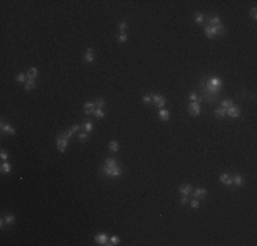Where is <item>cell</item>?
Returning a JSON list of instances; mask_svg holds the SVG:
<instances>
[{"mask_svg": "<svg viewBox=\"0 0 257 246\" xmlns=\"http://www.w3.org/2000/svg\"><path fill=\"white\" fill-rule=\"evenodd\" d=\"M232 184H235L237 188L244 186V178H242V175H232Z\"/></svg>", "mask_w": 257, "mask_h": 246, "instance_id": "17", "label": "cell"}, {"mask_svg": "<svg viewBox=\"0 0 257 246\" xmlns=\"http://www.w3.org/2000/svg\"><path fill=\"white\" fill-rule=\"evenodd\" d=\"M220 182L223 184H227V186H230L231 188L232 186V175L231 174H222V175L219 176Z\"/></svg>", "mask_w": 257, "mask_h": 246, "instance_id": "12", "label": "cell"}, {"mask_svg": "<svg viewBox=\"0 0 257 246\" xmlns=\"http://www.w3.org/2000/svg\"><path fill=\"white\" fill-rule=\"evenodd\" d=\"M250 16L254 19V21H256V18H257V8H256V7H253V8L250 10Z\"/></svg>", "mask_w": 257, "mask_h": 246, "instance_id": "39", "label": "cell"}, {"mask_svg": "<svg viewBox=\"0 0 257 246\" xmlns=\"http://www.w3.org/2000/svg\"><path fill=\"white\" fill-rule=\"evenodd\" d=\"M0 157H1L3 160H7V159H8V153H7L6 151H1V152H0Z\"/></svg>", "mask_w": 257, "mask_h": 246, "instance_id": "41", "label": "cell"}, {"mask_svg": "<svg viewBox=\"0 0 257 246\" xmlns=\"http://www.w3.org/2000/svg\"><path fill=\"white\" fill-rule=\"evenodd\" d=\"M34 88H36V81L34 80H28L25 82V90L30 92V90H33Z\"/></svg>", "mask_w": 257, "mask_h": 246, "instance_id": "23", "label": "cell"}, {"mask_svg": "<svg viewBox=\"0 0 257 246\" xmlns=\"http://www.w3.org/2000/svg\"><path fill=\"white\" fill-rule=\"evenodd\" d=\"M151 101H152L151 96H144V97H142V103H144V104H149Z\"/></svg>", "mask_w": 257, "mask_h": 246, "instance_id": "40", "label": "cell"}, {"mask_svg": "<svg viewBox=\"0 0 257 246\" xmlns=\"http://www.w3.org/2000/svg\"><path fill=\"white\" fill-rule=\"evenodd\" d=\"M198 88L201 92V96L198 97V103L205 101L208 104H212L220 98V94L223 92V81L217 75H212V77L204 75L198 82Z\"/></svg>", "mask_w": 257, "mask_h": 246, "instance_id": "1", "label": "cell"}, {"mask_svg": "<svg viewBox=\"0 0 257 246\" xmlns=\"http://www.w3.org/2000/svg\"><path fill=\"white\" fill-rule=\"evenodd\" d=\"M187 202H189V196H183V194H182V198H181V205L185 206Z\"/></svg>", "mask_w": 257, "mask_h": 246, "instance_id": "37", "label": "cell"}, {"mask_svg": "<svg viewBox=\"0 0 257 246\" xmlns=\"http://www.w3.org/2000/svg\"><path fill=\"white\" fill-rule=\"evenodd\" d=\"M204 33L208 38H214V37H222L226 34V28L224 25H217V26H205Z\"/></svg>", "mask_w": 257, "mask_h": 246, "instance_id": "3", "label": "cell"}, {"mask_svg": "<svg viewBox=\"0 0 257 246\" xmlns=\"http://www.w3.org/2000/svg\"><path fill=\"white\" fill-rule=\"evenodd\" d=\"M0 170H1V174H8V172L11 171V164L10 163H3Z\"/></svg>", "mask_w": 257, "mask_h": 246, "instance_id": "29", "label": "cell"}, {"mask_svg": "<svg viewBox=\"0 0 257 246\" xmlns=\"http://www.w3.org/2000/svg\"><path fill=\"white\" fill-rule=\"evenodd\" d=\"M151 98H152V101H153V104H155L159 110L164 107V104H166V97H164V96H161V94H151Z\"/></svg>", "mask_w": 257, "mask_h": 246, "instance_id": "6", "label": "cell"}, {"mask_svg": "<svg viewBox=\"0 0 257 246\" xmlns=\"http://www.w3.org/2000/svg\"><path fill=\"white\" fill-rule=\"evenodd\" d=\"M79 129H81V126H79V124H74V126H71V127H70V130H71L73 133H77Z\"/></svg>", "mask_w": 257, "mask_h": 246, "instance_id": "42", "label": "cell"}, {"mask_svg": "<svg viewBox=\"0 0 257 246\" xmlns=\"http://www.w3.org/2000/svg\"><path fill=\"white\" fill-rule=\"evenodd\" d=\"M187 111H189V115H192V116H198L200 112H201L200 103L198 101H192L189 105H187Z\"/></svg>", "mask_w": 257, "mask_h": 246, "instance_id": "4", "label": "cell"}, {"mask_svg": "<svg viewBox=\"0 0 257 246\" xmlns=\"http://www.w3.org/2000/svg\"><path fill=\"white\" fill-rule=\"evenodd\" d=\"M4 220H6V223L8 226H11V224H14V221H15V216L14 215H7L6 218H4Z\"/></svg>", "mask_w": 257, "mask_h": 246, "instance_id": "33", "label": "cell"}, {"mask_svg": "<svg viewBox=\"0 0 257 246\" xmlns=\"http://www.w3.org/2000/svg\"><path fill=\"white\" fill-rule=\"evenodd\" d=\"M127 29H129V23H127L126 21H123V22H121V23H119V26H118L119 33H124Z\"/></svg>", "mask_w": 257, "mask_h": 246, "instance_id": "27", "label": "cell"}, {"mask_svg": "<svg viewBox=\"0 0 257 246\" xmlns=\"http://www.w3.org/2000/svg\"><path fill=\"white\" fill-rule=\"evenodd\" d=\"M84 60L88 62V63H92L94 60V49L90 48V46L86 49V53L84 55Z\"/></svg>", "mask_w": 257, "mask_h": 246, "instance_id": "14", "label": "cell"}, {"mask_svg": "<svg viewBox=\"0 0 257 246\" xmlns=\"http://www.w3.org/2000/svg\"><path fill=\"white\" fill-rule=\"evenodd\" d=\"M15 81L18 83H22V82H25V81H28V77H26V74H18L15 77Z\"/></svg>", "mask_w": 257, "mask_h": 246, "instance_id": "31", "label": "cell"}, {"mask_svg": "<svg viewBox=\"0 0 257 246\" xmlns=\"http://www.w3.org/2000/svg\"><path fill=\"white\" fill-rule=\"evenodd\" d=\"M207 194H208L207 189L198 188V189H196V190L192 193V197H193V198H196V200H202V198H205V197H207Z\"/></svg>", "mask_w": 257, "mask_h": 246, "instance_id": "8", "label": "cell"}, {"mask_svg": "<svg viewBox=\"0 0 257 246\" xmlns=\"http://www.w3.org/2000/svg\"><path fill=\"white\" fill-rule=\"evenodd\" d=\"M215 115H216V118H219V119H223V118L227 116V110H224V108H216L215 110Z\"/></svg>", "mask_w": 257, "mask_h": 246, "instance_id": "20", "label": "cell"}, {"mask_svg": "<svg viewBox=\"0 0 257 246\" xmlns=\"http://www.w3.org/2000/svg\"><path fill=\"white\" fill-rule=\"evenodd\" d=\"M56 146H58V151L60 153H64L68 146V140L63 138L62 135H58V138H56Z\"/></svg>", "mask_w": 257, "mask_h": 246, "instance_id": "5", "label": "cell"}, {"mask_svg": "<svg viewBox=\"0 0 257 246\" xmlns=\"http://www.w3.org/2000/svg\"><path fill=\"white\" fill-rule=\"evenodd\" d=\"M94 110H96V104L94 103H86V104L84 105V112L86 115H90L94 112Z\"/></svg>", "mask_w": 257, "mask_h": 246, "instance_id": "16", "label": "cell"}, {"mask_svg": "<svg viewBox=\"0 0 257 246\" xmlns=\"http://www.w3.org/2000/svg\"><path fill=\"white\" fill-rule=\"evenodd\" d=\"M94 104H96V108H100V110H103V107L106 105V100L100 97V98H97V100H96V103H94Z\"/></svg>", "mask_w": 257, "mask_h": 246, "instance_id": "32", "label": "cell"}, {"mask_svg": "<svg viewBox=\"0 0 257 246\" xmlns=\"http://www.w3.org/2000/svg\"><path fill=\"white\" fill-rule=\"evenodd\" d=\"M127 40H129V36H127L126 32H124V33H119V36H118V43L123 44V43H126Z\"/></svg>", "mask_w": 257, "mask_h": 246, "instance_id": "28", "label": "cell"}, {"mask_svg": "<svg viewBox=\"0 0 257 246\" xmlns=\"http://www.w3.org/2000/svg\"><path fill=\"white\" fill-rule=\"evenodd\" d=\"M73 134L74 133L71 131V130H67V131H63V133H60V135H62L63 138H66V140H70L73 137Z\"/></svg>", "mask_w": 257, "mask_h": 246, "instance_id": "34", "label": "cell"}, {"mask_svg": "<svg viewBox=\"0 0 257 246\" xmlns=\"http://www.w3.org/2000/svg\"><path fill=\"white\" fill-rule=\"evenodd\" d=\"M159 119L163 120V122H168L170 120V112L164 108H160L159 110Z\"/></svg>", "mask_w": 257, "mask_h": 246, "instance_id": "15", "label": "cell"}, {"mask_svg": "<svg viewBox=\"0 0 257 246\" xmlns=\"http://www.w3.org/2000/svg\"><path fill=\"white\" fill-rule=\"evenodd\" d=\"M94 241H96V243L103 245V246H112L111 242H109V239H108V237H107V234H99V235H96V237H94Z\"/></svg>", "mask_w": 257, "mask_h": 246, "instance_id": "7", "label": "cell"}, {"mask_svg": "<svg viewBox=\"0 0 257 246\" xmlns=\"http://www.w3.org/2000/svg\"><path fill=\"white\" fill-rule=\"evenodd\" d=\"M81 129L82 130H85L86 133H90L92 131V129H93V123H92V120H85L82 124H81Z\"/></svg>", "mask_w": 257, "mask_h": 246, "instance_id": "19", "label": "cell"}, {"mask_svg": "<svg viewBox=\"0 0 257 246\" xmlns=\"http://www.w3.org/2000/svg\"><path fill=\"white\" fill-rule=\"evenodd\" d=\"M109 242H111V245H119V242H121V238L116 237V235H114V237H111Z\"/></svg>", "mask_w": 257, "mask_h": 246, "instance_id": "35", "label": "cell"}, {"mask_svg": "<svg viewBox=\"0 0 257 246\" xmlns=\"http://www.w3.org/2000/svg\"><path fill=\"white\" fill-rule=\"evenodd\" d=\"M1 133H7L8 135H14V134H15V129H14L11 124H7V123H4L3 118H1Z\"/></svg>", "mask_w": 257, "mask_h": 246, "instance_id": "11", "label": "cell"}, {"mask_svg": "<svg viewBox=\"0 0 257 246\" xmlns=\"http://www.w3.org/2000/svg\"><path fill=\"white\" fill-rule=\"evenodd\" d=\"M123 172V168L121 166H116V167H107L103 164L101 167L99 168V174L103 176H112V178H119Z\"/></svg>", "mask_w": 257, "mask_h": 246, "instance_id": "2", "label": "cell"}, {"mask_svg": "<svg viewBox=\"0 0 257 246\" xmlns=\"http://www.w3.org/2000/svg\"><path fill=\"white\" fill-rule=\"evenodd\" d=\"M104 166H107V167H116V166H118V163H116V160H115V159L108 157V159L104 160Z\"/></svg>", "mask_w": 257, "mask_h": 246, "instance_id": "24", "label": "cell"}, {"mask_svg": "<svg viewBox=\"0 0 257 246\" xmlns=\"http://www.w3.org/2000/svg\"><path fill=\"white\" fill-rule=\"evenodd\" d=\"M179 193L183 194V196H192L193 193V186L189 183H185V184H181L179 186Z\"/></svg>", "mask_w": 257, "mask_h": 246, "instance_id": "10", "label": "cell"}, {"mask_svg": "<svg viewBox=\"0 0 257 246\" xmlns=\"http://www.w3.org/2000/svg\"><path fill=\"white\" fill-rule=\"evenodd\" d=\"M194 22L197 25H202L205 23V14H202V12H197L194 16Z\"/></svg>", "mask_w": 257, "mask_h": 246, "instance_id": "21", "label": "cell"}, {"mask_svg": "<svg viewBox=\"0 0 257 246\" xmlns=\"http://www.w3.org/2000/svg\"><path fill=\"white\" fill-rule=\"evenodd\" d=\"M78 140H79L81 142H85V141H88L89 140V133H86L85 130H82V131L78 134Z\"/></svg>", "mask_w": 257, "mask_h": 246, "instance_id": "25", "label": "cell"}, {"mask_svg": "<svg viewBox=\"0 0 257 246\" xmlns=\"http://www.w3.org/2000/svg\"><path fill=\"white\" fill-rule=\"evenodd\" d=\"M205 21H207V26H217V25L222 23V19L219 16H209V18H207V15H205Z\"/></svg>", "mask_w": 257, "mask_h": 246, "instance_id": "13", "label": "cell"}, {"mask_svg": "<svg viewBox=\"0 0 257 246\" xmlns=\"http://www.w3.org/2000/svg\"><path fill=\"white\" fill-rule=\"evenodd\" d=\"M119 148H121V145H119L118 141H111L109 142V149H111V152H118Z\"/></svg>", "mask_w": 257, "mask_h": 246, "instance_id": "26", "label": "cell"}, {"mask_svg": "<svg viewBox=\"0 0 257 246\" xmlns=\"http://www.w3.org/2000/svg\"><path fill=\"white\" fill-rule=\"evenodd\" d=\"M189 98H190V101H198V96H197V93H194V92L190 93Z\"/></svg>", "mask_w": 257, "mask_h": 246, "instance_id": "38", "label": "cell"}, {"mask_svg": "<svg viewBox=\"0 0 257 246\" xmlns=\"http://www.w3.org/2000/svg\"><path fill=\"white\" fill-rule=\"evenodd\" d=\"M190 206H192L193 209H197L198 206H200V202H198V200H196V198L190 200Z\"/></svg>", "mask_w": 257, "mask_h": 246, "instance_id": "36", "label": "cell"}, {"mask_svg": "<svg viewBox=\"0 0 257 246\" xmlns=\"http://www.w3.org/2000/svg\"><path fill=\"white\" fill-rule=\"evenodd\" d=\"M38 75V71L36 67H30L28 70V73H26V77H28V80H34V78Z\"/></svg>", "mask_w": 257, "mask_h": 246, "instance_id": "18", "label": "cell"}, {"mask_svg": "<svg viewBox=\"0 0 257 246\" xmlns=\"http://www.w3.org/2000/svg\"><path fill=\"white\" fill-rule=\"evenodd\" d=\"M231 105H234V101H232V98H224V100H222V101H220V107L224 108V110L230 108Z\"/></svg>", "mask_w": 257, "mask_h": 246, "instance_id": "22", "label": "cell"}, {"mask_svg": "<svg viewBox=\"0 0 257 246\" xmlns=\"http://www.w3.org/2000/svg\"><path fill=\"white\" fill-rule=\"evenodd\" d=\"M93 115H94L96 118H99V119H103V118L106 116V114H104V111L100 110V108H96V110H94V112H93Z\"/></svg>", "mask_w": 257, "mask_h": 246, "instance_id": "30", "label": "cell"}, {"mask_svg": "<svg viewBox=\"0 0 257 246\" xmlns=\"http://www.w3.org/2000/svg\"><path fill=\"white\" fill-rule=\"evenodd\" d=\"M227 116L230 118H239L241 116V108L239 107H235V105H231L230 108H227Z\"/></svg>", "mask_w": 257, "mask_h": 246, "instance_id": "9", "label": "cell"}]
</instances>
